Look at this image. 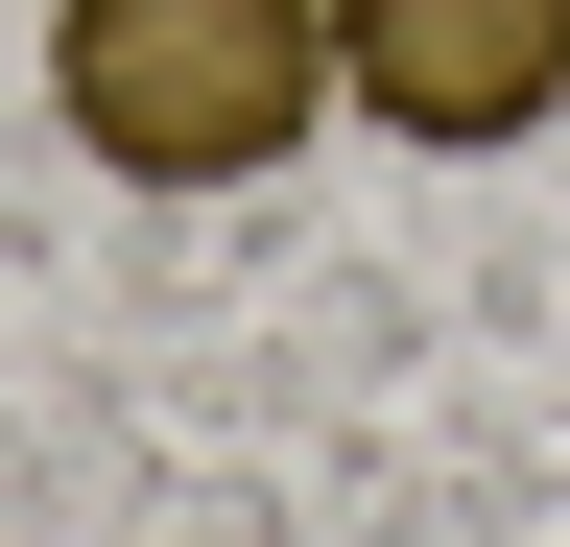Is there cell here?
<instances>
[{
  "mask_svg": "<svg viewBox=\"0 0 570 547\" xmlns=\"http://www.w3.org/2000/svg\"><path fill=\"white\" fill-rule=\"evenodd\" d=\"M333 96L381 144H547L570 119V0H333Z\"/></svg>",
  "mask_w": 570,
  "mask_h": 547,
  "instance_id": "7a4b0ae2",
  "label": "cell"
},
{
  "mask_svg": "<svg viewBox=\"0 0 570 547\" xmlns=\"http://www.w3.org/2000/svg\"><path fill=\"white\" fill-rule=\"evenodd\" d=\"M48 119L119 191H262L333 119V0H48Z\"/></svg>",
  "mask_w": 570,
  "mask_h": 547,
  "instance_id": "6da1fadb",
  "label": "cell"
}]
</instances>
